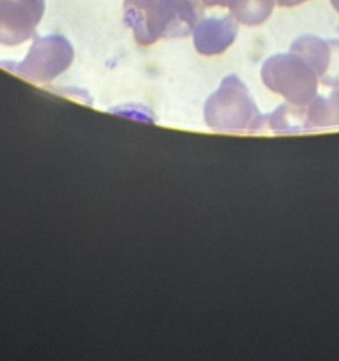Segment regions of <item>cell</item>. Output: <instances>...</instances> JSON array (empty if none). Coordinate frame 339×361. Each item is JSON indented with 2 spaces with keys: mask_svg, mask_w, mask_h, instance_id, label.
I'll list each match as a JSON object with an SVG mask.
<instances>
[{
  "mask_svg": "<svg viewBox=\"0 0 339 361\" xmlns=\"http://www.w3.org/2000/svg\"><path fill=\"white\" fill-rule=\"evenodd\" d=\"M124 23L140 44L193 34L194 21L179 0H124Z\"/></svg>",
  "mask_w": 339,
  "mask_h": 361,
  "instance_id": "obj_1",
  "label": "cell"
},
{
  "mask_svg": "<svg viewBox=\"0 0 339 361\" xmlns=\"http://www.w3.org/2000/svg\"><path fill=\"white\" fill-rule=\"evenodd\" d=\"M179 4L182 6V9L186 11L187 16L194 21V25L203 18L205 7L201 6L200 0H179Z\"/></svg>",
  "mask_w": 339,
  "mask_h": 361,
  "instance_id": "obj_10",
  "label": "cell"
},
{
  "mask_svg": "<svg viewBox=\"0 0 339 361\" xmlns=\"http://www.w3.org/2000/svg\"><path fill=\"white\" fill-rule=\"evenodd\" d=\"M290 51L297 53L309 63L321 85L339 88V41L304 35L293 41Z\"/></svg>",
  "mask_w": 339,
  "mask_h": 361,
  "instance_id": "obj_6",
  "label": "cell"
},
{
  "mask_svg": "<svg viewBox=\"0 0 339 361\" xmlns=\"http://www.w3.org/2000/svg\"><path fill=\"white\" fill-rule=\"evenodd\" d=\"M239 32V21L233 14L201 18L193 28L194 48L201 55H219L233 44Z\"/></svg>",
  "mask_w": 339,
  "mask_h": 361,
  "instance_id": "obj_7",
  "label": "cell"
},
{
  "mask_svg": "<svg viewBox=\"0 0 339 361\" xmlns=\"http://www.w3.org/2000/svg\"><path fill=\"white\" fill-rule=\"evenodd\" d=\"M339 126V88L332 90L327 97L316 95L306 104V129Z\"/></svg>",
  "mask_w": 339,
  "mask_h": 361,
  "instance_id": "obj_8",
  "label": "cell"
},
{
  "mask_svg": "<svg viewBox=\"0 0 339 361\" xmlns=\"http://www.w3.org/2000/svg\"><path fill=\"white\" fill-rule=\"evenodd\" d=\"M306 2V0H275V4L282 7H293V6H299V4Z\"/></svg>",
  "mask_w": 339,
  "mask_h": 361,
  "instance_id": "obj_11",
  "label": "cell"
},
{
  "mask_svg": "<svg viewBox=\"0 0 339 361\" xmlns=\"http://www.w3.org/2000/svg\"><path fill=\"white\" fill-rule=\"evenodd\" d=\"M263 85L274 94L282 95L290 104L306 106L318 95L316 73L297 53H278L263 62Z\"/></svg>",
  "mask_w": 339,
  "mask_h": 361,
  "instance_id": "obj_3",
  "label": "cell"
},
{
  "mask_svg": "<svg viewBox=\"0 0 339 361\" xmlns=\"http://www.w3.org/2000/svg\"><path fill=\"white\" fill-rule=\"evenodd\" d=\"M275 6V0H232L230 13L239 23L253 27L268 20Z\"/></svg>",
  "mask_w": 339,
  "mask_h": 361,
  "instance_id": "obj_9",
  "label": "cell"
},
{
  "mask_svg": "<svg viewBox=\"0 0 339 361\" xmlns=\"http://www.w3.org/2000/svg\"><path fill=\"white\" fill-rule=\"evenodd\" d=\"M74 60V48L62 35H35L32 41L27 56L20 62H6L2 60L0 66L9 69L11 73L35 81L46 83L59 78Z\"/></svg>",
  "mask_w": 339,
  "mask_h": 361,
  "instance_id": "obj_4",
  "label": "cell"
},
{
  "mask_svg": "<svg viewBox=\"0 0 339 361\" xmlns=\"http://www.w3.org/2000/svg\"><path fill=\"white\" fill-rule=\"evenodd\" d=\"M44 9V0H0V44L18 46L28 41Z\"/></svg>",
  "mask_w": 339,
  "mask_h": 361,
  "instance_id": "obj_5",
  "label": "cell"
},
{
  "mask_svg": "<svg viewBox=\"0 0 339 361\" xmlns=\"http://www.w3.org/2000/svg\"><path fill=\"white\" fill-rule=\"evenodd\" d=\"M331 4L334 6V9L339 13V0H331Z\"/></svg>",
  "mask_w": 339,
  "mask_h": 361,
  "instance_id": "obj_12",
  "label": "cell"
},
{
  "mask_svg": "<svg viewBox=\"0 0 339 361\" xmlns=\"http://www.w3.org/2000/svg\"><path fill=\"white\" fill-rule=\"evenodd\" d=\"M203 118L208 127L218 130H260L265 127L256 102L235 74L226 76L207 99Z\"/></svg>",
  "mask_w": 339,
  "mask_h": 361,
  "instance_id": "obj_2",
  "label": "cell"
}]
</instances>
